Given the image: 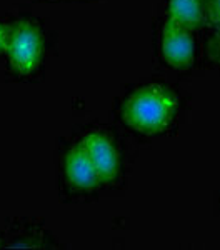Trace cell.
I'll list each match as a JSON object with an SVG mask.
<instances>
[{
    "instance_id": "obj_10",
    "label": "cell",
    "mask_w": 220,
    "mask_h": 250,
    "mask_svg": "<svg viewBox=\"0 0 220 250\" xmlns=\"http://www.w3.org/2000/svg\"><path fill=\"white\" fill-rule=\"evenodd\" d=\"M205 2L207 27L220 23V0H203Z\"/></svg>"
},
{
    "instance_id": "obj_1",
    "label": "cell",
    "mask_w": 220,
    "mask_h": 250,
    "mask_svg": "<svg viewBox=\"0 0 220 250\" xmlns=\"http://www.w3.org/2000/svg\"><path fill=\"white\" fill-rule=\"evenodd\" d=\"M189 108V97L177 83L163 77H149L120 90L112 117L122 132L149 142L177 134Z\"/></svg>"
},
{
    "instance_id": "obj_8",
    "label": "cell",
    "mask_w": 220,
    "mask_h": 250,
    "mask_svg": "<svg viewBox=\"0 0 220 250\" xmlns=\"http://www.w3.org/2000/svg\"><path fill=\"white\" fill-rule=\"evenodd\" d=\"M202 67L203 70L220 74V23L210 25L203 30Z\"/></svg>"
},
{
    "instance_id": "obj_6",
    "label": "cell",
    "mask_w": 220,
    "mask_h": 250,
    "mask_svg": "<svg viewBox=\"0 0 220 250\" xmlns=\"http://www.w3.org/2000/svg\"><path fill=\"white\" fill-rule=\"evenodd\" d=\"M65 245L37 217H9L0 230V249L55 250Z\"/></svg>"
},
{
    "instance_id": "obj_5",
    "label": "cell",
    "mask_w": 220,
    "mask_h": 250,
    "mask_svg": "<svg viewBox=\"0 0 220 250\" xmlns=\"http://www.w3.org/2000/svg\"><path fill=\"white\" fill-rule=\"evenodd\" d=\"M152 52L163 70L190 77L203 70V34L157 15L152 22Z\"/></svg>"
},
{
    "instance_id": "obj_11",
    "label": "cell",
    "mask_w": 220,
    "mask_h": 250,
    "mask_svg": "<svg viewBox=\"0 0 220 250\" xmlns=\"http://www.w3.org/2000/svg\"><path fill=\"white\" fill-rule=\"evenodd\" d=\"M32 2H45V3H82V2H95V0H32Z\"/></svg>"
},
{
    "instance_id": "obj_9",
    "label": "cell",
    "mask_w": 220,
    "mask_h": 250,
    "mask_svg": "<svg viewBox=\"0 0 220 250\" xmlns=\"http://www.w3.org/2000/svg\"><path fill=\"white\" fill-rule=\"evenodd\" d=\"M10 27H12V12H0V60L3 57V52H5Z\"/></svg>"
},
{
    "instance_id": "obj_2",
    "label": "cell",
    "mask_w": 220,
    "mask_h": 250,
    "mask_svg": "<svg viewBox=\"0 0 220 250\" xmlns=\"http://www.w3.org/2000/svg\"><path fill=\"white\" fill-rule=\"evenodd\" d=\"M57 47V34L47 19L30 10L12 12V27L2 57L5 82L39 83L45 79Z\"/></svg>"
},
{
    "instance_id": "obj_3",
    "label": "cell",
    "mask_w": 220,
    "mask_h": 250,
    "mask_svg": "<svg viewBox=\"0 0 220 250\" xmlns=\"http://www.w3.org/2000/svg\"><path fill=\"white\" fill-rule=\"evenodd\" d=\"M74 132L89 152L103 193L122 192L132 164L130 148L122 130L117 125L94 120L80 125Z\"/></svg>"
},
{
    "instance_id": "obj_4",
    "label": "cell",
    "mask_w": 220,
    "mask_h": 250,
    "mask_svg": "<svg viewBox=\"0 0 220 250\" xmlns=\"http://www.w3.org/2000/svg\"><path fill=\"white\" fill-rule=\"evenodd\" d=\"M55 184L62 204H92L103 193L94 162L75 132L55 144Z\"/></svg>"
},
{
    "instance_id": "obj_7",
    "label": "cell",
    "mask_w": 220,
    "mask_h": 250,
    "mask_svg": "<svg viewBox=\"0 0 220 250\" xmlns=\"http://www.w3.org/2000/svg\"><path fill=\"white\" fill-rule=\"evenodd\" d=\"M160 15L185 25L189 29L202 32L207 29L205 2L203 0H162Z\"/></svg>"
}]
</instances>
